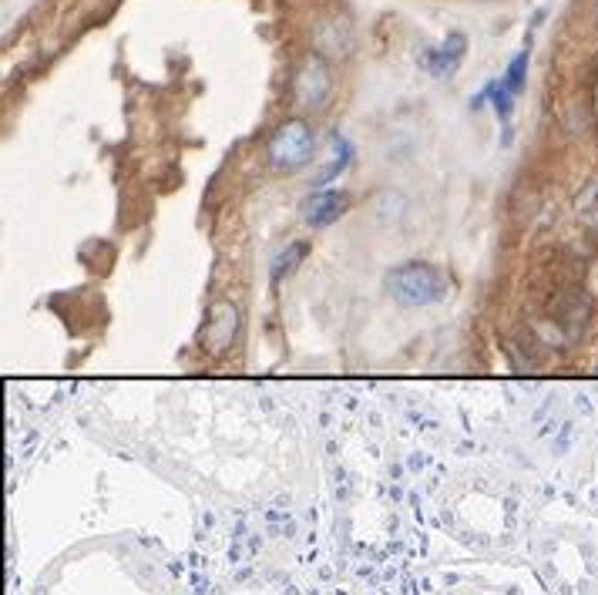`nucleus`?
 Wrapping results in <instances>:
<instances>
[{
    "label": "nucleus",
    "instance_id": "nucleus-1",
    "mask_svg": "<svg viewBox=\"0 0 598 595\" xmlns=\"http://www.w3.org/2000/svg\"><path fill=\"white\" fill-rule=\"evenodd\" d=\"M316 155V138L306 119H290L283 122L273 138L266 142V158H269V169L280 172V176H293L300 169H306Z\"/></svg>",
    "mask_w": 598,
    "mask_h": 595
},
{
    "label": "nucleus",
    "instance_id": "nucleus-2",
    "mask_svg": "<svg viewBox=\"0 0 598 595\" xmlns=\"http://www.w3.org/2000/svg\"><path fill=\"white\" fill-rule=\"evenodd\" d=\"M387 293L400 303V306H430L444 300L448 287L444 277L427 262H404L387 273Z\"/></svg>",
    "mask_w": 598,
    "mask_h": 595
},
{
    "label": "nucleus",
    "instance_id": "nucleus-3",
    "mask_svg": "<svg viewBox=\"0 0 598 595\" xmlns=\"http://www.w3.org/2000/svg\"><path fill=\"white\" fill-rule=\"evenodd\" d=\"M239 327H242L239 306L233 300H215L205 310V323H202V347H205V353H212V357L229 353L236 337H239Z\"/></svg>",
    "mask_w": 598,
    "mask_h": 595
},
{
    "label": "nucleus",
    "instance_id": "nucleus-4",
    "mask_svg": "<svg viewBox=\"0 0 598 595\" xmlns=\"http://www.w3.org/2000/svg\"><path fill=\"white\" fill-rule=\"evenodd\" d=\"M330 91H334V75H330V65L323 61V54H309V58L296 68L293 75V98L300 108H323L330 101Z\"/></svg>",
    "mask_w": 598,
    "mask_h": 595
},
{
    "label": "nucleus",
    "instance_id": "nucleus-5",
    "mask_svg": "<svg viewBox=\"0 0 598 595\" xmlns=\"http://www.w3.org/2000/svg\"><path fill=\"white\" fill-rule=\"evenodd\" d=\"M347 205H350V199L343 192H337V189H319V192H313L306 199L303 220L309 226H330V223H337L340 215L347 212Z\"/></svg>",
    "mask_w": 598,
    "mask_h": 595
},
{
    "label": "nucleus",
    "instance_id": "nucleus-6",
    "mask_svg": "<svg viewBox=\"0 0 598 595\" xmlns=\"http://www.w3.org/2000/svg\"><path fill=\"white\" fill-rule=\"evenodd\" d=\"M464 50H467L464 34H451V37H444L441 47H427V50H424V68H427L430 75H438V78L454 75V68H458L461 58H464Z\"/></svg>",
    "mask_w": 598,
    "mask_h": 595
},
{
    "label": "nucleus",
    "instance_id": "nucleus-7",
    "mask_svg": "<svg viewBox=\"0 0 598 595\" xmlns=\"http://www.w3.org/2000/svg\"><path fill=\"white\" fill-rule=\"evenodd\" d=\"M316 47L326 54V58H347L353 47V31L347 21H326L316 31Z\"/></svg>",
    "mask_w": 598,
    "mask_h": 595
},
{
    "label": "nucleus",
    "instance_id": "nucleus-8",
    "mask_svg": "<svg viewBox=\"0 0 598 595\" xmlns=\"http://www.w3.org/2000/svg\"><path fill=\"white\" fill-rule=\"evenodd\" d=\"M330 151H334V158L326 161V166L313 176V186L316 189H323V186H330L347 166H350V158H353V148H350V142L347 138H340V135H334V145H330Z\"/></svg>",
    "mask_w": 598,
    "mask_h": 595
},
{
    "label": "nucleus",
    "instance_id": "nucleus-9",
    "mask_svg": "<svg viewBox=\"0 0 598 595\" xmlns=\"http://www.w3.org/2000/svg\"><path fill=\"white\" fill-rule=\"evenodd\" d=\"M306 259V243H290L277 259H273V266H269V277H273V283H283L286 277H293L296 273V266Z\"/></svg>",
    "mask_w": 598,
    "mask_h": 595
},
{
    "label": "nucleus",
    "instance_id": "nucleus-10",
    "mask_svg": "<svg viewBox=\"0 0 598 595\" xmlns=\"http://www.w3.org/2000/svg\"><path fill=\"white\" fill-rule=\"evenodd\" d=\"M484 94H487V101L495 104L498 122H501V125H508V122H511V108H515V98H518V94L508 88V81H505V78L492 81V85L484 88Z\"/></svg>",
    "mask_w": 598,
    "mask_h": 595
},
{
    "label": "nucleus",
    "instance_id": "nucleus-11",
    "mask_svg": "<svg viewBox=\"0 0 598 595\" xmlns=\"http://www.w3.org/2000/svg\"><path fill=\"white\" fill-rule=\"evenodd\" d=\"M505 81H508V88H511L515 94L524 91V81H528V47L515 54V61H511L508 71H505Z\"/></svg>",
    "mask_w": 598,
    "mask_h": 595
}]
</instances>
